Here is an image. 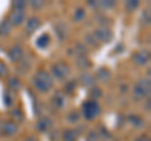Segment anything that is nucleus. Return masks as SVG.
Wrapping results in <instances>:
<instances>
[{"label": "nucleus", "instance_id": "obj_25", "mask_svg": "<svg viewBox=\"0 0 151 141\" xmlns=\"http://www.w3.org/2000/svg\"><path fill=\"white\" fill-rule=\"evenodd\" d=\"M4 103H5L6 106H10L12 105V102H13V98H12V96H10V93L9 92H5V95H4Z\"/></svg>", "mask_w": 151, "mask_h": 141}, {"label": "nucleus", "instance_id": "obj_29", "mask_svg": "<svg viewBox=\"0 0 151 141\" xmlns=\"http://www.w3.org/2000/svg\"><path fill=\"white\" fill-rule=\"evenodd\" d=\"M24 141H38V140L34 137V136H29V137H28V139H25Z\"/></svg>", "mask_w": 151, "mask_h": 141}, {"label": "nucleus", "instance_id": "obj_4", "mask_svg": "<svg viewBox=\"0 0 151 141\" xmlns=\"http://www.w3.org/2000/svg\"><path fill=\"white\" fill-rule=\"evenodd\" d=\"M52 72L53 76L58 79H64L69 74V67L63 62H58L52 65Z\"/></svg>", "mask_w": 151, "mask_h": 141}, {"label": "nucleus", "instance_id": "obj_18", "mask_svg": "<svg viewBox=\"0 0 151 141\" xmlns=\"http://www.w3.org/2000/svg\"><path fill=\"white\" fill-rule=\"evenodd\" d=\"M130 120L132 121V125L137 126V127H140V126H142V125H144L142 120H141L139 116H130Z\"/></svg>", "mask_w": 151, "mask_h": 141}, {"label": "nucleus", "instance_id": "obj_17", "mask_svg": "<svg viewBox=\"0 0 151 141\" xmlns=\"http://www.w3.org/2000/svg\"><path fill=\"white\" fill-rule=\"evenodd\" d=\"M53 101H54V103H55V105L58 106V107H62V106L64 105V98H63V96H62V95H59V93H58V95H55V96H54Z\"/></svg>", "mask_w": 151, "mask_h": 141}, {"label": "nucleus", "instance_id": "obj_23", "mask_svg": "<svg viewBox=\"0 0 151 141\" xmlns=\"http://www.w3.org/2000/svg\"><path fill=\"white\" fill-rule=\"evenodd\" d=\"M87 141H98V134L96 131H91L87 135Z\"/></svg>", "mask_w": 151, "mask_h": 141}, {"label": "nucleus", "instance_id": "obj_14", "mask_svg": "<svg viewBox=\"0 0 151 141\" xmlns=\"http://www.w3.org/2000/svg\"><path fill=\"white\" fill-rule=\"evenodd\" d=\"M50 42V38L48 34H42L39 38L37 39V45L39 47V48H45V47H48Z\"/></svg>", "mask_w": 151, "mask_h": 141}, {"label": "nucleus", "instance_id": "obj_5", "mask_svg": "<svg viewBox=\"0 0 151 141\" xmlns=\"http://www.w3.org/2000/svg\"><path fill=\"white\" fill-rule=\"evenodd\" d=\"M24 20H25L24 9H14L10 14V17H9V23H10L12 25H15V27L20 25Z\"/></svg>", "mask_w": 151, "mask_h": 141}, {"label": "nucleus", "instance_id": "obj_6", "mask_svg": "<svg viewBox=\"0 0 151 141\" xmlns=\"http://www.w3.org/2000/svg\"><path fill=\"white\" fill-rule=\"evenodd\" d=\"M18 125L15 122H12V121H4L3 124V130H1V135L3 136H13L18 132Z\"/></svg>", "mask_w": 151, "mask_h": 141}, {"label": "nucleus", "instance_id": "obj_26", "mask_svg": "<svg viewBox=\"0 0 151 141\" xmlns=\"http://www.w3.org/2000/svg\"><path fill=\"white\" fill-rule=\"evenodd\" d=\"M78 114H74V112H73V114H70L69 115V117H68V120L70 121V122H76V121H78Z\"/></svg>", "mask_w": 151, "mask_h": 141}, {"label": "nucleus", "instance_id": "obj_22", "mask_svg": "<svg viewBox=\"0 0 151 141\" xmlns=\"http://www.w3.org/2000/svg\"><path fill=\"white\" fill-rule=\"evenodd\" d=\"M139 6V1H135V0H131V1H127L126 3V8L129 9V10H134Z\"/></svg>", "mask_w": 151, "mask_h": 141}, {"label": "nucleus", "instance_id": "obj_27", "mask_svg": "<svg viewBox=\"0 0 151 141\" xmlns=\"http://www.w3.org/2000/svg\"><path fill=\"white\" fill-rule=\"evenodd\" d=\"M92 92H93V93H91V95L94 96V97H100V96L102 95V93H101V90H98V88H93Z\"/></svg>", "mask_w": 151, "mask_h": 141}, {"label": "nucleus", "instance_id": "obj_3", "mask_svg": "<svg viewBox=\"0 0 151 141\" xmlns=\"http://www.w3.org/2000/svg\"><path fill=\"white\" fill-rule=\"evenodd\" d=\"M149 93H150V81L149 79H141L134 87V96H135V98H137V100L145 98Z\"/></svg>", "mask_w": 151, "mask_h": 141}, {"label": "nucleus", "instance_id": "obj_28", "mask_svg": "<svg viewBox=\"0 0 151 141\" xmlns=\"http://www.w3.org/2000/svg\"><path fill=\"white\" fill-rule=\"evenodd\" d=\"M43 4H44L43 1H40V3H32V5L34 6V8H40L42 5H43Z\"/></svg>", "mask_w": 151, "mask_h": 141}, {"label": "nucleus", "instance_id": "obj_15", "mask_svg": "<svg viewBox=\"0 0 151 141\" xmlns=\"http://www.w3.org/2000/svg\"><path fill=\"white\" fill-rule=\"evenodd\" d=\"M81 81L83 82L84 86H92L93 82H94V78H93V76H91L89 73L86 72V73H83L81 76Z\"/></svg>", "mask_w": 151, "mask_h": 141}, {"label": "nucleus", "instance_id": "obj_21", "mask_svg": "<svg viewBox=\"0 0 151 141\" xmlns=\"http://www.w3.org/2000/svg\"><path fill=\"white\" fill-rule=\"evenodd\" d=\"M9 86H10L13 90H18L19 87H20V83L17 78H10V81H9Z\"/></svg>", "mask_w": 151, "mask_h": 141}, {"label": "nucleus", "instance_id": "obj_7", "mask_svg": "<svg viewBox=\"0 0 151 141\" xmlns=\"http://www.w3.org/2000/svg\"><path fill=\"white\" fill-rule=\"evenodd\" d=\"M93 35L96 37V39L103 42V43H108L112 39V33L106 29V28H102V29H96L93 33Z\"/></svg>", "mask_w": 151, "mask_h": 141}, {"label": "nucleus", "instance_id": "obj_2", "mask_svg": "<svg viewBox=\"0 0 151 141\" xmlns=\"http://www.w3.org/2000/svg\"><path fill=\"white\" fill-rule=\"evenodd\" d=\"M100 111H101V109H100V105H98L97 101H87V102H84L82 106L83 116L86 117L87 120H92L96 116H98Z\"/></svg>", "mask_w": 151, "mask_h": 141}, {"label": "nucleus", "instance_id": "obj_19", "mask_svg": "<svg viewBox=\"0 0 151 141\" xmlns=\"http://www.w3.org/2000/svg\"><path fill=\"white\" fill-rule=\"evenodd\" d=\"M6 73H8V67L5 65V63L0 60V78L5 77V76H6Z\"/></svg>", "mask_w": 151, "mask_h": 141}, {"label": "nucleus", "instance_id": "obj_20", "mask_svg": "<svg viewBox=\"0 0 151 141\" xmlns=\"http://www.w3.org/2000/svg\"><path fill=\"white\" fill-rule=\"evenodd\" d=\"M83 17H84V10H83V9H82V8L77 9V12L74 13V20L78 22V20H81Z\"/></svg>", "mask_w": 151, "mask_h": 141}, {"label": "nucleus", "instance_id": "obj_11", "mask_svg": "<svg viewBox=\"0 0 151 141\" xmlns=\"http://www.w3.org/2000/svg\"><path fill=\"white\" fill-rule=\"evenodd\" d=\"M52 126V121L48 119V117H43V119H40L39 121L37 122V129L40 131V132H45V131H48Z\"/></svg>", "mask_w": 151, "mask_h": 141}, {"label": "nucleus", "instance_id": "obj_12", "mask_svg": "<svg viewBox=\"0 0 151 141\" xmlns=\"http://www.w3.org/2000/svg\"><path fill=\"white\" fill-rule=\"evenodd\" d=\"M62 139H63V141H77L78 134L76 130H67L63 132Z\"/></svg>", "mask_w": 151, "mask_h": 141}, {"label": "nucleus", "instance_id": "obj_16", "mask_svg": "<svg viewBox=\"0 0 151 141\" xmlns=\"http://www.w3.org/2000/svg\"><path fill=\"white\" fill-rule=\"evenodd\" d=\"M97 77L101 79V81H106V79L110 78V72L105 68H101L100 70L97 72Z\"/></svg>", "mask_w": 151, "mask_h": 141}, {"label": "nucleus", "instance_id": "obj_9", "mask_svg": "<svg viewBox=\"0 0 151 141\" xmlns=\"http://www.w3.org/2000/svg\"><path fill=\"white\" fill-rule=\"evenodd\" d=\"M39 27H40V20L35 17H32V18H29V20L27 22L25 29H27L28 34H32V33H34L37 29H39Z\"/></svg>", "mask_w": 151, "mask_h": 141}, {"label": "nucleus", "instance_id": "obj_8", "mask_svg": "<svg viewBox=\"0 0 151 141\" xmlns=\"http://www.w3.org/2000/svg\"><path fill=\"white\" fill-rule=\"evenodd\" d=\"M132 59H134L135 63H137L140 65H144V64H146L149 62L150 54H149L147 50H139V52H136V53L132 55Z\"/></svg>", "mask_w": 151, "mask_h": 141}, {"label": "nucleus", "instance_id": "obj_24", "mask_svg": "<svg viewBox=\"0 0 151 141\" xmlns=\"http://www.w3.org/2000/svg\"><path fill=\"white\" fill-rule=\"evenodd\" d=\"M27 5V3L25 1H22V0H19V1H15V3H13V6L14 9H24Z\"/></svg>", "mask_w": 151, "mask_h": 141}, {"label": "nucleus", "instance_id": "obj_13", "mask_svg": "<svg viewBox=\"0 0 151 141\" xmlns=\"http://www.w3.org/2000/svg\"><path fill=\"white\" fill-rule=\"evenodd\" d=\"M12 24L9 23V20H3L0 23V37H5L10 33Z\"/></svg>", "mask_w": 151, "mask_h": 141}, {"label": "nucleus", "instance_id": "obj_1", "mask_svg": "<svg viewBox=\"0 0 151 141\" xmlns=\"http://www.w3.org/2000/svg\"><path fill=\"white\" fill-rule=\"evenodd\" d=\"M33 83H34V86L38 91L48 92L53 87V78L45 70H38L35 76L33 77Z\"/></svg>", "mask_w": 151, "mask_h": 141}, {"label": "nucleus", "instance_id": "obj_10", "mask_svg": "<svg viewBox=\"0 0 151 141\" xmlns=\"http://www.w3.org/2000/svg\"><path fill=\"white\" fill-rule=\"evenodd\" d=\"M22 57H23V49H22V47L15 45V47H13V48L9 50V58H10L13 62H18V60H20Z\"/></svg>", "mask_w": 151, "mask_h": 141}, {"label": "nucleus", "instance_id": "obj_30", "mask_svg": "<svg viewBox=\"0 0 151 141\" xmlns=\"http://www.w3.org/2000/svg\"><path fill=\"white\" fill-rule=\"evenodd\" d=\"M136 141H141V140H140V139H139V140H136Z\"/></svg>", "mask_w": 151, "mask_h": 141}]
</instances>
